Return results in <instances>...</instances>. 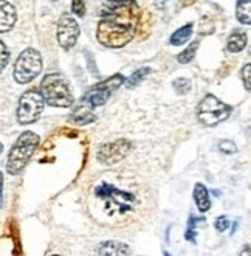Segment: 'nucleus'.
Masks as SVG:
<instances>
[{
    "mask_svg": "<svg viewBox=\"0 0 251 256\" xmlns=\"http://www.w3.org/2000/svg\"><path fill=\"white\" fill-rule=\"evenodd\" d=\"M37 144H39V135L29 130L23 132L9 150L8 162H6V171L12 176L20 174V171L26 166V163L34 154Z\"/></svg>",
    "mask_w": 251,
    "mask_h": 256,
    "instance_id": "obj_3",
    "label": "nucleus"
},
{
    "mask_svg": "<svg viewBox=\"0 0 251 256\" xmlns=\"http://www.w3.org/2000/svg\"><path fill=\"white\" fill-rule=\"evenodd\" d=\"M236 16L241 24L251 25V2H238Z\"/></svg>",
    "mask_w": 251,
    "mask_h": 256,
    "instance_id": "obj_16",
    "label": "nucleus"
},
{
    "mask_svg": "<svg viewBox=\"0 0 251 256\" xmlns=\"http://www.w3.org/2000/svg\"><path fill=\"white\" fill-rule=\"evenodd\" d=\"M56 34H57L59 45L65 50H70L73 45L76 44L78 36H79V25L75 20V18H71L67 12L62 14L57 20Z\"/></svg>",
    "mask_w": 251,
    "mask_h": 256,
    "instance_id": "obj_9",
    "label": "nucleus"
},
{
    "mask_svg": "<svg viewBox=\"0 0 251 256\" xmlns=\"http://www.w3.org/2000/svg\"><path fill=\"white\" fill-rule=\"evenodd\" d=\"M40 94L47 104L53 108H70L73 95L70 86L61 73H50L40 82Z\"/></svg>",
    "mask_w": 251,
    "mask_h": 256,
    "instance_id": "obj_2",
    "label": "nucleus"
},
{
    "mask_svg": "<svg viewBox=\"0 0 251 256\" xmlns=\"http://www.w3.org/2000/svg\"><path fill=\"white\" fill-rule=\"evenodd\" d=\"M42 70V58L37 50L26 48L23 50L14 66V80L19 84L31 82L34 78L39 76Z\"/></svg>",
    "mask_w": 251,
    "mask_h": 256,
    "instance_id": "obj_5",
    "label": "nucleus"
},
{
    "mask_svg": "<svg viewBox=\"0 0 251 256\" xmlns=\"http://www.w3.org/2000/svg\"><path fill=\"white\" fill-rule=\"evenodd\" d=\"M96 39L109 48H121L132 40L140 19L137 2H106L101 8Z\"/></svg>",
    "mask_w": 251,
    "mask_h": 256,
    "instance_id": "obj_1",
    "label": "nucleus"
},
{
    "mask_svg": "<svg viewBox=\"0 0 251 256\" xmlns=\"http://www.w3.org/2000/svg\"><path fill=\"white\" fill-rule=\"evenodd\" d=\"M228 227H230V222H228V218L227 216H220V218L216 219V230L217 232L224 233Z\"/></svg>",
    "mask_w": 251,
    "mask_h": 256,
    "instance_id": "obj_22",
    "label": "nucleus"
},
{
    "mask_svg": "<svg viewBox=\"0 0 251 256\" xmlns=\"http://www.w3.org/2000/svg\"><path fill=\"white\" fill-rule=\"evenodd\" d=\"M165 256H171V254L169 253H165Z\"/></svg>",
    "mask_w": 251,
    "mask_h": 256,
    "instance_id": "obj_26",
    "label": "nucleus"
},
{
    "mask_svg": "<svg viewBox=\"0 0 251 256\" xmlns=\"http://www.w3.org/2000/svg\"><path fill=\"white\" fill-rule=\"evenodd\" d=\"M231 115V108L214 95H206L197 108V118L205 126H216Z\"/></svg>",
    "mask_w": 251,
    "mask_h": 256,
    "instance_id": "obj_4",
    "label": "nucleus"
},
{
    "mask_svg": "<svg viewBox=\"0 0 251 256\" xmlns=\"http://www.w3.org/2000/svg\"><path fill=\"white\" fill-rule=\"evenodd\" d=\"M193 30H194V24H188V25L182 26L180 30H177V32L169 39L171 45H175V47L183 45L191 38V34H193Z\"/></svg>",
    "mask_w": 251,
    "mask_h": 256,
    "instance_id": "obj_14",
    "label": "nucleus"
},
{
    "mask_svg": "<svg viewBox=\"0 0 251 256\" xmlns=\"http://www.w3.org/2000/svg\"><path fill=\"white\" fill-rule=\"evenodd\" d=\"M130 248L124 242H118V240H107V242H101L96 250L95 256H129Z\"/></svg>",
    "mask_w": 251,
    "mask_h": 256,
    "instance_id": "obj_11",
    "label": "nucleus"
},
{
    "mask_svg": "<svg viewBox=\"0 0 251 256\" xmlns=\"http://www.w3.org/2000/svg\"><path fill=\"white\" fill-rule=\"evenodd\" d=\"M0 24H2V28H0L2 33L9 32L16 24V10H14L12 4L2 2V20H0Z\"/></svg>",
    "mask_w": 251,
    "mask_h": 256,
    "instance_id": "obj_12",
    "label": "nucleus"
},
{
    "mask_svg": "<svg viewBox=\"0 0 251 256\" xmlns=\"http://www.w3.org/2000/svg\"><path fill=\"white\" fill-rule=\"evenodd\" d=\"M219 150L224 154H234V152H238V146L231 140H222L219 143Z\"/></svg>",
    "mask_w": 251,
    "mask_h": 256,
    "instance_id": "obj_20",
    "label": "nucleus"
},
{
    "mask_svg": "<svg viewBox=\"0 0 251 256\" xmlns=\"http://www.w3.org/2000/svg\"><path fill=\"white\" fill-rule=\"evenodd\" d=\"M242 81H244V86L248 92H251V64H247L244 66L242 68Z\"/></svg>",
    "mask_w": 251,
    "mask_h": 256,
    "instance_id": "obj_21",
    "label": "nucleus"
},
{
    "mask_svg": "<svg viewBox=\"0 0 251 256\" xmlns=\"http://www.w3.org/2000/svg\"><path fill=\"white\" fill-rule=\"evenodd\" d=\"M239 256H251V247L250 246H245Z\"/></svg>",
    "mask_w": 251,
    "mask_h": 256,
    "instance_id": "obj_25",
    "label": "nucleus"
},
{
    "mask_svg": "<svg viewBox=\"0 0 251 256\" xmlns=\"http://www.w3.org/2000/svg\"><path fill=\"white\" fill-rule=\"evenodd\" d=\"M0 47H2V70L6 67V64H8V59H9V52L6 50V45L2 42V45H0Z\"/></svg>",
    "mask_w": 251,
    "mask_h": 256,
    "instance_id": "obj_24",
    "label": "nucleus"
},
{
    "mask_svg": "<svg viewBox=\"0 0 251 256\" xmlns=\"http://www.w3.org/2000/svg\"><path fill=\"white\" fill-rule=\"evenodd\" d=\"M194 200L197 204V208L202 213H206L211 206V200H210V192L205 188V185L197 184L194 186Z\"/></svg>",
    "mask_w": 251,
    "mask_h": 256,
    "instance_id": "obj_13",
    "label": "nucleus"
},
{
    "mask_svg": "<svg viewBox=\"0 0 251 256\" xmlns=\"http://www.w3.org/2000/svg\"><path fill=\"white\" fill-rule=\"evenodd\" d=\"M151 73V68L149 67H146V68H140V70H137L135 73H132V76L129 78V80H126V86L129 87V88H132V87H135V86H138V82L143 80V78H146L147 74Z\"/></svg>",
    "mask_w": 251,
    "mask_h": 256,
    "instance_id": "obj_18",
    "label": "nucleus"
},
{
    "mask_svg": "<svg viewBox=\"0 0 251 256\" xmlns=\"http://www.w3.org/2000/svg\"><path fill=\"white\" fill-rule=\"evenodd\" d=\"M247 45V34L242 33V32H234L230 39H228V52L231 53H239L245 48Z\"/></svg>",
    "mask_w": 251,
    "mask_h": 256,
    "instance_id": "obj_15",
    "label": "nucleus"
},
{
    "mask_svg": "<svg viewBox=\"0 0 251 256\" xmlns=\"http://www.w3.org/2000/svg\"><path fill=\"white\" fill-rule=\"evenodd\" d=\"M132 149V143L129 140H116V142H112V143H107V144H102L98 152H96V157L101 163L104 164H115L118 162H121Z\"/></svg>",
    "mask_w": 251,
    "mask_h": 256,
    "instance_id": "obj_10",
    "label": "nucleus"
},
{
    "mask_svg": "<svg viewBox=\"0 0 251 256\" xmlns=\"http://www.w3.org/2000/svg\"><path fill=\"white\" fill-rule=\"evenodd\" d=\"M126 81V78L123 74H113L112 78L102 81L96 86H93L90 90H87V94L82 96V102L88 104L90 108H99L102 104H106L107 100L112 96L113 92H116L120 86H123V82Z\"/></svg>",
    "mask_w": 251,
    "mask_h": 256,
    "instance_id": "obj_6",
    "label": "nucleus"
},
{
    "mask_svg": "<svg viewBox=\"0 0 251 256\" xmlns=\"http://www.w3.org/2000/svg\"><path fill=\"white\" fill-rule=\"evenodd\" d=\"M43 100L42 94L37 90H28L20 96L19 108H17V122L20 124H31L37 122V118L40 116L43 110Z\"/></svg>",
    "mask_w": 251,
    "mask_h": 256,
    "instance_id": "obj_7",
    "label": "nucleus"
},
{
    "mask_svg": "<svg viewBox=\"0 0 251 256\" xmlns=\"http://www.w3.org/2000/svg\"><path fill=\"white\" fill-rule=\"evenodd\" d=\"M95 196H98L99 199L107 200L109 205H115L118 212H121V213L132 210V205H134V202H135L134 194L126 192V191H120L109 184L99 185L95 190Z\"/></svg>",
    "mask_w": 251,
    "mask_h": 256,
    "instance_id": "obj_8",
    "label": "nucleus"
},
{
    "mask_svg": "<svg viewBox=\"0 0 251 256\" xmlns=\"http://www.w3.org/2000/svg\"><path fill=\"white\" fill-rule=\"evenodd\" d=\"M172 87L179 95H186L191 90V81L186 80V78H179V80H175L172 82Z\"/></svg>",
    "mask_w": 251,
    "mask_h": 256,
    "instance_id": "obj_19",
    "label": "nucleus"
},
{
    "mask_svg": "<svg viewBox=\"0 0 251 256\" xmlns=\"http://www.w3.org/2000/svg\"><path fill=\"white\" fill-rule=\"evenodd\" d=\"M71 8H73V12L76 14V16L82 18L85 14V5L81 2V0H75V2H71Z\"/></svg>",
    "mask_w": 251,
    "mask_h": 256,
    "instance_id": "obj_23",
    "label": "nucleus"
},
{
    "mask_svg": "<svg viewBox=\"0 0 251 256\" xmlns=\"http://www.w3.org/2000/svg\"><path fill=\"white\" fill-rule=\"evenodd\" d=\"M54 256H57V254H54Z\"/></svg>",
    "mask_w": 251,
    "mask_h": 256,
    "instance_id": "obj_27",
    "label": "nucleus"
},
{
    "mask_svg": "<svg viewBox=\"0 0 251 256\" xmlns=\"http://www.w3.org/2000/svg\"><path fill=\"white\" fill-rule=\"evenodd\" d=\"M197 48H199V40L193 42V44H191L185 52H182V53L179 54V58H177V59H179V62H182V64H188V62L193 61V58H194V54H196Z\"/></svg>",
    "mask_w": 251,
    "mask_h": 256,
    "instance_id": "obj_17",
    "label": "nucleus"
}]
</instances>
